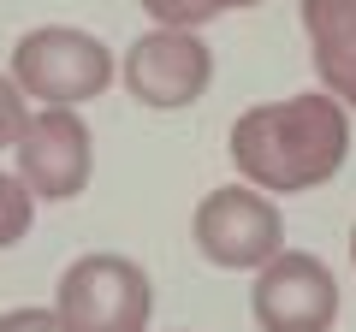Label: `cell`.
Masks as SVG:
<instances>
[{"mask_svg":"<svg viewBox=\"0 0 356 332\" xmlns=\"http://www.w3.org/2000/svg\"><path fill=\"white\" fill-rule=\"evenodd\" d=\"M350 154V119L332 95H291L238 113L232 125V166L261 196H297L339 179Z\"/></svg>","mask_w":356,"mask_h":332,"instance_id":"obj_1","label":"cell"},{"mask_svg":"<svg viewBox=\"0 0 356 332\" xmlns=\"http://www.w3.org/2000/svg\"><path fill=\"white\" fill-rule=\"evenodd\" d=\"M113 48L77 24H42L24 30L13 48V83L48 107H83L113 90Z\"/></svg>","mask_w":356,"mask_h":332,"instance_id":"obj_2","label":"cell"},{"mask_svg":"<svg viewBox=\"0 0 356 332\" xmlns=\"http://www.w3.org/2000/svg\"><path fill=\"white\" fill-rule=\"evenodd\" d=\"M54 315L72 332H149L154 315V285L131 256L95 249L77 256L54 285Z\"/></svg>","mask_w":356,"mask_h":332,"instance_id":"obj_3","label":"cell"},{"mask_svg":"<svg viewBox=\"0 0 356 332\" xmlns=\"http://www.w3.org/2000/svg\"><path fill=\"white\" fill-rule=\"evenodd\" d=\"M191 238L202 249V261H214L226 273H255L285 249V219L261 190H250V184H220V190H208L196 202Z\"/></svg>","mask_w":356,"mask_h":332,"instance_id":"obj_4","label":"cell"},{"mask_svg":"<svg viewBox=\"0 0 356 332\" xmlns=\"http://www.w3.org/2000/svg\"><path fill=\"white\" fill-rule=\"evenodd\" d=\"M250 315L261 332H332V320H339V279L309 249H280L267 267H255Z\"/></svg>","mask_w":356,"mask_h":332,"instance_id":"obj_5","label":"cell"},{"mask_svg":"<svg viewBox=\"0 0 356 332\" xmlns=\"http://www.w3.org/2000/svg\"><path fill=\"white\" fill-rule=\"evenodd\" d=\"M119 77H125L131 101L154 107V113H178V107H196L208 95L214 53L196 30H149V36L131 42Z\"/></svg>","mask_w":356,"mask_h":332,"instance_id":"obj_6","label":"cell"},{"mask_svg":"<svg viewBox=\"0 0 356 332\" xmlns=\"http://www.w3.org/2000/svg\"><path fill=\"white\" fill-rule=\"evenodd\" d=\"M13 154H18V184L36 202H72V196H83L89 172H95V137L77 119V107H42V113H30V125L13 142Z\"/></svg>","mask_w":356,"mask_h":332,"instance_id":"obj_7","label":"cell"},{"mask_svg":"<svg viewBox=\"0 0 356 332\" xmlns=\"http://www.w3.org/2000/svg\"><path fill=\"white\" fill-rule=\"evenodd\" d=\"M297 18L309 30L321 90L339 107H356V0H297Z\"/></svg>","mask_w":356,"mask_h":332,"instance_id":"obj_8","label":"cell"},{"mask_svg":"<svg viewBox=\"0 0 356 332\" xmlns=\"http://www.w3.org/2000/svg\"><path fill=\"white\" fill-rule=\"evenodd\" d=\"M143 13L154 18V30H202L226 13H243V6H261V0H137Z\"/></svg>","mask_w":356,"mask_h":332,"instance_id":"obj_9","label":"cell"},{"mask_svg":"<svg viewBox=\"0 0 356 332\" xmlns=\"http://www.w3.org/2000/svg\"><path fill=\"white\" fill-rule=\"evenodd\" d=\"M30 219H36V196H30L24 184L13 179V172H0V249L24 243Z\"/></svg>","mask_w":356,"mask_h":332,"instance_id":"obj_10","label":"cell"},{"mask_svg":"<svg viewBox=\"0 0 356 332\" xmlns=\"http://www.w3.org/2000/svg\"><path fill=\"white\" fill-rule=\"evenodd\" d=\"M30 125V107H24V90H18L13 77H0V149H13Z\"/></svg>","mask_w":356,"mask_h":332,"instance_id":"obj_11","label":"cell"},{"mask_svg":"<svg viewBox=\"0 0 356 332\" xmlns=\"http://www.w3.org/2000/svg\"><path fill=\"white\" fill-rule=\"evenodd\" d=\"M0 332H72L54 308H6L0 315Z\"/></svg>","mask_w":356,"mask_h":332,"instance_id":"obj_12","label":"cell"},{"mask_svg":"<svg viewBox=\"0 0 356 332\" xmlns=\"http://www.w3.org/2000/svg\"><path fill=\"white\" fill-rule=\"evenodd\" d=\"M350 261H356V226H350Z\"/></svg>","mask_w":356,"mask_h":332,"instance_id":"obj_13","label":"cell"}]
</instances>
